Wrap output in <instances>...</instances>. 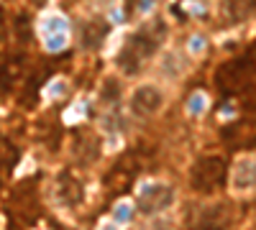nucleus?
Here are the masks:
<instances>
[{"label": "nucleus", "instance_id": "obj_6", "mask_svg": "<svg viewBox=\"0 0 256 230\" xmlns=\"http://www.w3.org/2000/svg\"><path fill=\"white\" fill-rule=\"evenodd\" d=\"M164 105V95L156 85H141L131 95V113L136 118H154Z\"/></svg>", "mask_w": 256, "mask_h": 230}, {"label": "nucleus", "instance_id": "obj_15", "mask_svg": "<svg viewBox=\"0 0 256 230\" xmlns=\"http://www.w3.org/2000/svg\"><path fill=\"white\" fill-rule=\"evenodd\" d=\"M205 105H208L205 95H195V97L190 100V113H192V115H200V113L205 110Z\"/></svg>", "mask_w": 256, "mask_h": 230}, {"label": "nucleus", "instance_id": "obj_11", "mask_svg": "<svg viewBox=\"0 0 256 230\" xmlns=\"http://www.w3.org/2000/svg\"><path fill=\"white\" fill-rule=\"evenodd\" d=\"M223 15L230 23H244L256 13V0H223Z\"/></svg>", "mask_w": 256, "mask_h": 230}, {"label": "nucleus", "instance_id": "obj_17", "mask_svg": "<svg viewBox=\"0 0 256 230\" xmlns=\"http://www.w3.org/2000/svg\"><path fill=\"white\" fill-rule=\"evenodd\" d=\"M64 46V36H54V38H49V49H62Z\"/></svg>", "mask_w": 256, "mask_h": 230}, {"label": "nucleus", "instance_id": "obj_5", "mask_svg": "<svg viewBox=\"0 0 256 230\" xmlns=\"http://www.w3.org/2000/svg\"><path fill=\"white\" fill-rule=\"evenodd\" d=\"M174 200V190L164 182H156V184H148L144 187V192L138 195L136 200V207L141 215H154V213H162L166 210Z\"/></svg>", "mask_w": 256, "mask_h": 230}, {"label": "nucleus", "instance_id": "obj_7", "mask_svg": "<svg viewBox=\"0 0 256 230\" xmlns=\"http://www.w3.org/2000/svg\"><path fill=\"white\" fill-rule=\"evenodd\" d=\"M223 141L230 149H256V115H246L223 131Z\"/></svg>", "mask_w": 256, "mask_h": 230}, {"label": "nucleus", "instance_id": "obj_10", "mask_svg": "<svg viewBox=\"0 0 256 230\" xmlns=\"http://www.w3.org/2000/svg\"><path fill=\"white\" fill-rule=\"evenodd\" d=\"M56 195H59L62 205H67V207L80 205L82 202V184H80V179H74L70 172L59 174V179H56Z\"/></svg>", "mask_w": 256, "mask_h": 230}, {"label": "nucleus", "instance_id": "obj_14", "mask_svg": "<svg viewBox=\"0 0 256 230\" xmlns=\"http://www.w3.org/2000/svg\"><path fill=\"white\" fill-rule=\"evenodd\" d=\"M102 36H105V26H102V23H95V26L90 23L88 28H84V46H90V44L98 46Z\"/></svg>", "mask_w": 256, "mask_h": 230}, {"label": "nucleus", "instance_id": "obj_2", "mask_svg": "<svg viewBox=\"0 0 256 230\" xmlns=\"http://www.w3.org/2000/svg\"><path fill=\"white\" fill-rule=\"evenodd\" d=\"M216 85L223 95H248L256 92V64L248 56L230 59L216 72Z\"/></svg>", "mask_w": 256, "mask_h": 230}, {"label": "nucleus", "instance_id": "obj_16", "mask_svg": "<svg viewBox=\"0 0 256 230\" xmlns=\"http://www.w3.org/2000/svg\"><path fill=\"white\" fill-rule=\"evenodd\" d=\"M6 36H8V28L3 23V13H0V51H3V46H6Z\"/></svg>", "mask_w": 256, "mask_h": 230}, {"label": "nucleus", "instance_id": "obj_8", "mask_svg": "<svg viewBox=\"0 0 256 230\" xmlns=\"http://www.w3.org/2000/svg\"><path fill=\"white\" fill-rule=\"evenodd\" d=\"M100 151H102V143H100V136L90 133V131H80L74 133V141H72V156L77 164L82 166H90L100 159Z\"/></svg>", "mask_w": 256, "mask_h": 230}, {"label": "nucleus", "instance_id": "obj_3", "mask_svg": "<svg viewBox=\"0 0 256 230\" xmlns=\"http://www.w3.org/2000/svg\"><path fill=\"white\" fill-rule=\"evenodd\" d=\"M228 179V164L223 156H202L195 161L190 172V184L192 190L200 195H212L218 192Z\"/></svg>", "mask_w": 256, "mask_h": 230}, {"label": "nucleus", "instance_id": "obj_12", "mask_svg": "<svg viewBox=\"0 0 256 230\" xmlns=\"http://www.w3.org/2000/svg\"><path fill=\"white\" fill-rule=\"evenodd\" d=\"M134 177H136V169H134V166H128V159H123V161L116 166V169H113V174H108L105 184L113 187V192L118 195V192H123L126 187L134 182Z\"/></svg>", "mask_w": 256, "mask_h": 230}, {"label": "nucleus", "instance_id": "obj_13", "mask_svg": "<svg viewBox=\"0 0 256 230\" xmlns=\"http://www.w3.org/2000/svg\"><path fill=\"white\" fill-rule=\"evenodd\" d=\"M16 149H13V143L0 133V172H8L10 166L16 164Z\"/></svg>", "mask_w": 256, "mask_h": 230}, {"label": "nucleus", "instance_id": "obj_9", "mask_svg": "<svg viewBox=\"0 0 256 230\" xmlns=\"http://www.w3.org/2000/svg\"><path fill=\"white\" fill-rule=\"evenodd\" d=\"M230 184L236 192H248L256 187V159L251 156H244L236 161V166H233L230 172Z\"/></svg>", "mask_w": 256, "mask_h": 230}, {"label": "nucleus", "instance_id": "obj_4", "mask_svg": "<svg viewBox=\"0 0 256 230\" xmlns=\"http://www.w3.org/2000/svg\"><path fill=\"white\" fill-rule=\"evenodd\" d=\"M230 223H233V207L228 202L202 205L187 215L190 230H226Z\"/></svg>", "mask_w": 256, "mask_h": 230}, {"label": "nucleus", "instance_id": "obj_1", "mask_svg": "<svg viewBox=\"0 0 256 230\" xmlns=\"http://www.w3.org/2000/svg\"><path fill=\"white\" fill-rule=\"evenodd\" d=\"M164 38H166L164 20H154V23L141 26L131 38H128V44L123 46V51H120V56H118V67H120L126 74L141 72V67L159 51V46L164 44Z\"/></svg>", "mask_w": 256, "mask_h": 230}]
</instances>
